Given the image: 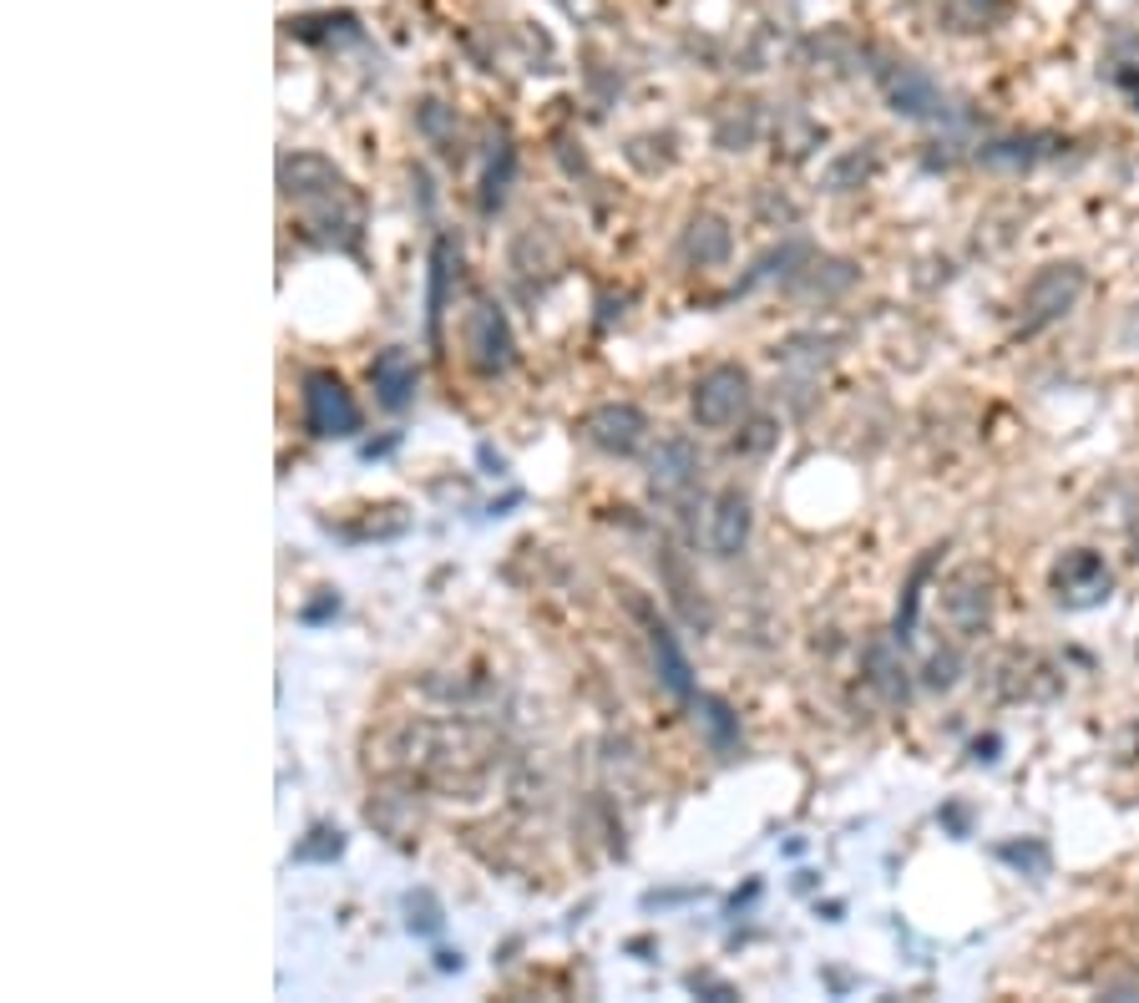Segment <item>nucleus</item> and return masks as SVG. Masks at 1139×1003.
<instances>
[{"label": "nucleus", "instance_id": "obj_1", "mask_svg": "<svg viewBox=\"0 0 1139 1003\" xmlns=\"http://www.w3.org/2000/svg\"><path fill=\"white\" fill-rule=\"evenodd\" d=\"M304 426L314 436H355L360 431V406L335 370L304 375Z\"/></svg>", "mask_w": 1139, "mask_h": 1003}, {"label": "nucleus", "instance_id": "obj_2", "mask_svg": "<svg viewBox=\"0 0 1139 1003\" xmlns=\"http://www.w3.org/2000/svg\"><path fill=\"white\" fill-rule=\"evenodd\" d=\"M750 411V375L740 365H714L694 385V421L704 431H724Z\"/></svg>", "mask_w": 1139, "mask_h": 1003}, {"label": "nucleus", "instance_id": "obj_3", "mask_svg": "<svg viewBox=\"0 0 1139 1003\" xmlns=\"http://www.w3.org/2000/svg\"><path fill=\"white\" fill-rule=\"evenodd\" d=\"M466 355L476 370L497 375L512 365V325L492 299H476V310L466 315Z\"/></svg>", "mask_w": 1139, "mask_h": 1003}, {"label": "nucleus", "instance_id": "obj_4", "mask_svg": "<svg viewBox=\"0 0 1139 1003\" xmlns=\"http://www.w3.org/2000/svg\"><path fill=\"white\" fill-rule=\"evenodd\" d=\"M583 431H588V441H593V446H603V451H613V456H633V451L643 446L648 421H643V411H638V406H628V401H608V406L588 411Z\"/></svg>", "mask_w": 1139, "mask_h": 1003}, {"label": "nucleus", "instance_id": "obj_5", "mask_svg": "<svg viewBox=\"0 0 1139 1003\" xmlns=\"http://www.w3.org/2000/svg\"><path fill=\"white\" fill-rule=\"evenodd\" d=\"M699 477V451L684 441V436H669L659 451H654V492L659 497H679V492H689V482Z\"/></svg>", "mask_w": 1139, "mask_h": 1003}, {"label": "nucleus", "instance_id": "obj_6", "mask_svg": "<svg viewBox=\"0 0 1139 1003\" xmlns=\"http://www.w3.org/2000/svg\"><path fill=\"white\" fill-rule=\"evenodd\" d=\"M750 543V502L740 492H724L714 502V522H709V548L719 558H735Z\"/></svg>", "mask_w": 1139, "mask_h": 1003}, {"label": "nucleus", "instance_id": "obj_7", "mask_svg": "<svg viewBox=\"0 0 1139 1003\" xmlns=\"http://www.w3.org/2000/svg\"><path fill=\"white\" fill-rule=\"evenodd\" d=\"M648 644H654V664H659V674H664L669 694H674V700H694L689 659H684V649H679L674 629H669V624H648Z\"/></svg>", "mask_w": 1139, "mask_h": 1003}, {"label": "nucleus", "instance_id": "obj_8", "mask_svg": "<svg viewBox=\"0 0 1139 1003\" xmlns=\"http://www.w3.org/2000/svg\"><path fill=\"white\" fill-rule=\"evenodd\" d=\"M375 391H380V406L400 411L405 401H411V391H416V360L405 350H385L375 360Z\"/></svg>", "mask_w": 1139, "mask_h": 1003}, {"label": "nucleus", "instance_id": "obj_9", "mask_svg": "<svg viewBox=\"0 0 1139 1003\" xmlns=\"http://www.w3.org/2000/svg\"><path fill=\"white\" fill-rule=\"evenodd\" d=\"M694 710H699V725L709 730V745H714L719 755H729V750L740 745V720L729 715V705H724V700H714V694H699Z\"/></svg>", "mask_w": 1139, "mask_h": 1003}, {"label": "nucleus", "instance_id": "obj_10", "mask_svg": "<svg viewBox=\"0 0 1139 1003\" xmlns=\"http://www.w3.org/2000/svg\"><path fill=\"white\" fill-rule=\"evenodd\" d=\"M684 254L689 259H699V264H719L724 254H729V228L719 223V218H694L689 223V234H684Z\"/></svg>", "mask_w": 1139, "mask_h": 1003}, {"label": "nucleus", "instance_id": "obj_11", "mask_svg": "<svg viewBox=\"0 0 1139 1003\" xmlns=\"http://www.w3.org/2000/svg\"><path fill=\"white\" fill-rule=\"evenodd\" d=\"M451 274H456V264H451V244L441 239V244H436V254H431V294H426V310H431V330H436V320H441V310H446V294H451Z\"/></svg>", "mask_w": 1139, "mask_h": 1003}, {"label": "nucleus", "instance_id": "obj_12", "mask_svg": "<svg viewBox=\"0 0 1139 1003\" xmlns=\"http://www.w3.org/2000/svg\"><path fill=\"white\" fill-rule=\"evenodd\" d=\"M345 852V831L335 826H314L299 846H294V862H335Z\"/></svg>", "mask_w": 1139, "mask_h": 1003}, {"label": "nucleus", "instance_id": "obj_13", "mask_svg": "<svg viewBox=\"0 0 1139 1003\" xmlns=\"http://www.w3.org/2000/svg\"><path fill=\"white\" fill-rule=\"evenodd\" d=\"M405 922H411V933H421V938H431V933H441V907H436V897L431 892H411L405 897Z\"/></svg>", "mask_w": 1139, "mask_h": 1003}, {"label": "nucleus", "instance_id": "obj_14", "mask_svg": "<svg viewBox=\"0 0 1139 1003\" xmlns=\"http://www.w3.org/2000/svg\"><path fill=\"white\" fill-rule=\"evenodd\" d=\"M689 988H694V993H714V998H735V988H729V983H719V978H699V973L689 978Z\"/></svg>", "mask_w": 1139, "mask_h": 1003}, {"label": "nucleus", "instance_id": "obj_15", "mask_svg": "<svg viewBox=\"0 0 1139 1003\" xmlns=\"http://www.w3.org/2000/svg\"><path fill=\"white\" fill-rule=\"evenodd\" d=\"M335 608H340V598H335V593H330V598H319V603H314V608H304V619H309V624H319V619H324V613H335Z\"/></svg>", "mask_w": 1139, "mask_h": 1003}, {"label": "nucleus", "instance_id": "obj_16", "mask_svg": "<svg viewBox=\"0 0 1139 1003\" xmlns=\"http://www.w3.org/2000/svg\"><path fill=\"white\" fill-rule=\"evenodd\" d=\"M481 461H486V467H492V472H497V477H502V472H507V461H502V456H497V451H492V446H481Z\"/></svg>", "mask_w": 1139, "mask_h": 1003}]
</instances>
